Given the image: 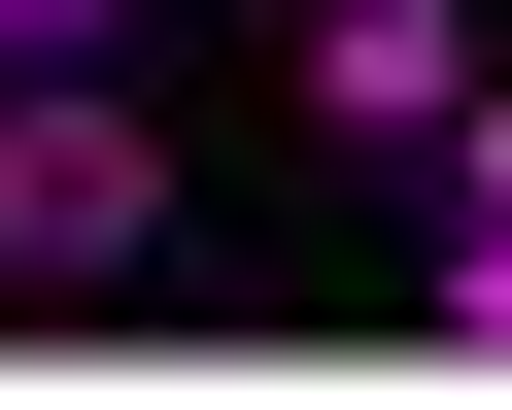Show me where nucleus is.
<instances>
[{"mask_svg":"<svg viewBox=\"0 0 512 410\" xmlns=\"http://www.w3.org/2000/svg\"><path fill=\"white\" fill-rule=\"evenodd\" d=\"M171 240V103L137 69H0V274H137Z\"/></svg>","mask_w":512,"mask_h":410,"instance_id":"1","label":"nucleus"},{"mask_svg":"<svg viewBox=\"0 0 512 410\" xmlns=\"http://www.w3.org/2000/svg\"><path fill=\"white\" fill-rule=\"evenodd\" d=\"M274 103H308V137H376V171H444V103H478V0H274Z\"/></svg>","mask_w":512,"mask_h":410,"instance_id":"2","label":"nucleus"},{"mask_svg":"<svg viewBox=\"0 0 512 410\" xmlns=\"http://www.w3.org/2000/svg\"><path fill=\"white\" fill-rule=\"evenodd\" d=\"M444 240H512V69H478V103H444Z\"/></svg>","mask_w":512,"mask_h":410,"instance_id":"3","label":"nucleus"},{"mask_svg":"<svg viewBox=\"0 0 512 410\" xmlns=\"http://www.w3.org/2000/svg\"><path fill=\"white\" fill-rule=\"evenodd\" d=\"M0 69H137V0H0Z\"/></svg>","mask_w":512,"mask_h":410,"instance_id":"4","label":"nucleus"},{"mask_svg":"<svg viewBox=\"0 0 512 410\" xmlns=\"http://www.w3.org/2000/svg\"><path fill=\"white\" fill-rule=\"evenodd\" d=\"M444 342H478V376H512V240H444Z\"/></svg>","mask_w":512,"mask_h":410,"instance_id":"5","label":"nucleus"}]
</instances>
